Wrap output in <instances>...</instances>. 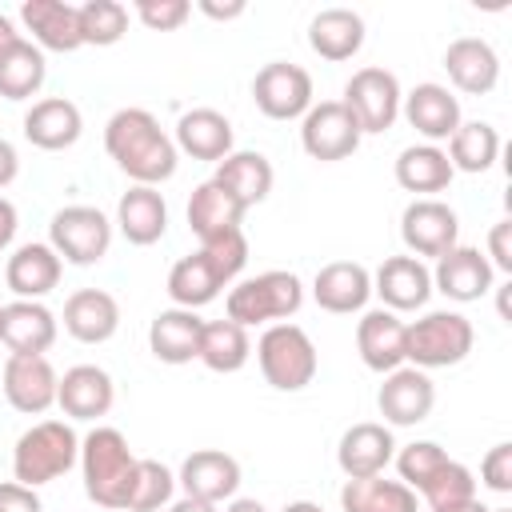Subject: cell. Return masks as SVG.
Here are the masks:
<instances>
[{
    "label": "cell",
    "mask_w": 512,
    "mask_h": 512,
    "mask_svg": "<svg viewBox=\"0 0 512 512\" xmlns=\"http://www.w3.org/2000/svg\"><path fill=\"white\" fill-rule=\"evenodd\" d=\"M220 288H224V276L216 272V264L200 248L180 256L172 264V272H168V296H172L176 308H192L196 312V308L212 304L220 296Z\"/></svg>",
    "instance_id": "obj_34"
},
{
    "label": "cell",
    "mask_w": 512,
    "mask_h": 512,
    "mask_svg": "<svg viewBox=\"0 0 512 512\" xmlns=\"http://www.w3.org/2000/svg\"><path fill=\"white\" fill-rule=\"evenodd\" d=\"M204 16H212V20H236V16H244L248 12V4L244 0H232V4H212V0H200L196 4Z\"/></svg>",
    "instance_id": "obj_50"
},
{
    "label": "cell",
    "mask_w": 512,
    "mask_h": 512,
    "mask_svg": "<svg viewBox=\"0 0 512 512\" xmlns=\"http://www.w3.org/2000/svg\"><path fill=\"white\" fill-rule=\"evenodd\" d=\"M280 512H324L320 504H312V500H292V504H284Z\"/></svg>",
    "instance_id": "obj_56"
},
{
    "label": "cell",
    "mask_w": 512,
    "mask_h": 512,
    "mask_svg": "<svg viewBox=\"0 0 512 512\" xmlns=\"http://www.w3.org/2000/svg\"><path fill=\"white\" fill-rule=\"evenodd\" d=\"M116 224H120L128 244L148 248L168 232V204H164V196L156 188L132 184L116 204Z\"/></svg>",
    "instance_id": "obj_30"
},
{
    "label": "cell",
    "mask_w": 512,
    "mask_h": 512,
    "mask_svg": "<svg viewBox=\"0 0 512 512\" xmlns=\"http://www.w3.org/2000/svg\"><path fill=\"white\" fill-rule=\"evenodd\" d=\"M60 272H64V260L56 256L52 244H40V240L20 244L4 264V280L16 292V300H44L60 284Z\"/></svg>",
    "instance_id": "obj_24"
},
{
    "label": "cell",
    "mask_w": 512,
    "mask_h": 512,
    "mask_svg": "<svg viewBox=\"0 0 512 512\" xmlns=\"http://www.w3.org/2000/svg\"><path fill=\"white\" fill-rule=\"evenodd\" d=\"M0 316H4V308H0Z\"/></svg>",
    "instance_id": "obj_58"
},
{
    "label": "cell",
    "mask_w": 512,
    "mask_h": 512,
    "mask_svg": "<svg viewBox=\"0 0 512 512\" xmlns=\"http://www.w3.org/2000/svg\"><path fill=\"white\" fill-rule=\"evenodd\" d=\"M176 152L192 160H224L232 152V120L216 108H192L176 120Z\"/></svg>",
    "instance_id": "obj_31"
},
{
    "label": "cell",
    "mask_w": 512,
    "mask_h": 512,
    "mask_svg": "<svg viewBox=\"0 0 512 512\" xmlns=\"http://www.w3.org/2000/svg\"><path fill=\"white\" fill-rule=\"evenodd\" d=\"M16 224H20V216H16V204L0 196V252L12 244V236H16Z\"/></svg>",
    "instance_id": "obj_51"
},
{
    "label": "cell",
    "mask_w": 512,
    "mask_h": 512,
    "mask_svg": "<svg viewBox=\"0 0 512 512\" xmlns=\"http://www.w3.org/2000/svg\"><path fill=\"white\" fill-rule=\"evenodd\" d=\"M340 512H420V496L400 480H384L380 472L364 480H344Z\"/></svg>",
    "instance_id": "obj_35"
},
{
    "label": "cell",
    "mask_w": 512,
    "mask_h": 512,
    "mask_svg": "<svg viewBox=\"0 0 512 512\" xmlns=\"http://www.w3.org/2000/svg\"><path fill=\"white\" fill-rule=\"evenodd\" d=\"M440 512H492V508H484V504L472 496V500H464V504H452V508H440Z\"/></svg>",
    "instance_id": "obj_55"
},
{
    "label": "cell",
    "mask_w": 512,
    "mask_h": 512,
    "mask_svg": "<svg viewBox=\"0 0 512 512\" xmlns=\"http://www.w3.org/2000/svg\"><path fill=\"white\" fill-rule=\"evenodd\" d=\"M476 344V328L464 312H424L416 324H408L404 332V360H412V368L428 372V368H452L460 364Z\"/></svg>",
    "instance_id": "obj_6"
},
{
    "label": "cell",
    "mask_w": 512,
    "mask_h": 512,
    "mask_svg": "<svg viewBox=\"0 0 512 512\" xmlns=\"http://www.w3.org/2000/svg\"><path fill=\"white\" fill-rule=\"evenodd\" d=\"M120 328V304L104 288H80L64 300V332L80 344H104Z\"/></svg>",
    "instance_id": "obj_25"
},
{
    "label": "cell",
    "mask_w": 512,
    "mask_h": 512,
    "mask_svg": "<svg viewBox=\"0 0 512 512\" xmlns=\"http://www.w3.org/2000/svg\"><path fill=\"white\" fill-rule=\"evenodd\" d=\"M56 316L44 300H12L4 304V316H0V340L8 344V352H20V356H44L52 344H56Z\"/></svg>",
    "instance_id": "obj_19"
},
{
    "label": "cell",
    "mask_w": 512,
    "mask_h": 512,
    "mask_svg": "<svg viewBox=\"0 0 512 512\" xmlns=\"http://www.w3.org/2000/svg\"><path fill=\"white\" fill-rule=\"evenodd\" d=\"M372 296V272L356 260H332L316 272L312 280V300L316 308L332 312V316H352L368 304Z\"/></svg>",
    "instance_id": "obj_18"
},
{
    "label": "cell",
    "mask_w": 512,
    "mask_h": 512,
    "mask_svg": "<svg viewBox=\"0 0 512 512\" xmlns=\"http://www.w3.org/2000/svg\"><path fill=\"white\" fill-rule=\"evenodd\" d=\"M80 460V436L72 432L68 420H40L28 432H20L12 448V480L40 488L64 476Z\"/></svg>",
    "instance_id": "obj_3"
},
{
    "label": "cell",
    "mask_w": 512,
    "mask_h": 512,
    "mask_svg": "<svg viewBox=\"0 0 512 512\" xmlns=\"http://www.w3.org/2000/svg\"><path fill=\"white\" fill-rule=\"evenodd\" d=\"M200 252L216 264L224 284H232L248 264V236H244V228H232V232H220L212 240H200Z\"/></svg>",
    "instance_id": "obj_44"
},
{
    "label": "cell",
    "mask_w": 512,
    "mask_h": 512,
    "mask_svg": "<svg viewBox=\"0 0 512 512\" xmlns=\"http://www.w3.org/2000/svg\"><path fill=\"white\" fill-rule=\"evenodd\" d=\"M396 456V440H392V428L388 424H376V420H360L352 424L340 444H336V464L348 480H364V476H380Z\"/></svg>",
    "instance_id": "obj_16"
},
{
    "label": "cell",
    "mask_w": 512,
    "mask_h": 512,
    "mask_svg": "<svg viewBox=\"0 0 512 512\" xmlns=\"http://www.w3.org/2000/svg\"><path fill=\"white\" fill-rule=\"evenodd\" d=\"M204 320L192 308H164L148 324V348L160 364H188L200 352Z\"/></svg>",
    "instance_id": "obj_28"
},
{
    "label": "cell",
    "mask_w": 512,
    "mask_h": 512,
    "mask_svg": "<svg viewBox=\"0 0 512 512\" xmlns=\"http://www.w3.org/2000/svg\"><path fill=\"white\" fill-rule=\"evenodd\" d=\"M452 164L440 144H412L396 156V184L404 192H416V200H428L432 192H444L452 184Z\"/></svg>",
    "instance_id": "obj_32"
},
{
    "label": "cell",
    "mask_w": 512,
    "mask_h": 512,
    "mask_svg": "<svg viewBox=\"0 0 512 512\" xmlns=\"http://www.w3.org/2000/svg\"><path fill=\"white\" fill-rule=\"evenodd\" d=\"M492 512H508V508H492Z\"/></svg>",
    "instance_id": "obj_57"
},
{
    "label": "cell",
    "mask_w": 512,
    "mask_h": 512,
    "mask_svg": "<svg viewBox=\"0 0 512 512\" xmlns=\"http://www.w3.org/2000/svg\"><path fill=\"white\" fill-rule=\"evenodd\" d=\"M308 48L320 60H352L364 48V16L352 8H324L308 24Z\"/></svg>",
    "instance_id": "obj_29"
},
{
    "label": "cell",
    "mask_w": 512,
    "mask_h": 512,
    "mask_svg": "<svg viewBox=\"0 0 512 512\" xmlns=\"http://www.w3.org/2000/svg\"><path fill=\"white\" fill-rule=\"evenodd\" d=\"M80 132H84V116L64 96H44L24 112V140L40 152H64L80 140Z\"/></svg>",
    "instance_id": "obj_22"
},
{
    "label": "cell",
    "mask_w": 512,
    "mask_h": 512,
    "mask_svg": "<svg viewBox=\"0 0 512 512\" xmlns=\"http://www.w3.org/2000/svg\"><path fill=\"white\" fill-rule=\"evenodd\" d=\"M404 120L424 136V144H440L460 128V100L444 88V84H416L404 100H400Z\"/></svg>",
    "instance_id": "obj_21"
},
{
    "label": "cell",
    "mask_w": 512,
    "mask_h": 512,
    "mask_svg": "<svg viewBox=\"0 0 512 512\" xmlns=\"http://www.w3.org/2000/svg\"><path fill=\"white\" fill-rule=\"evenodd\" d=\"M172 492H176V476L160 460H136V480L124 512H156L172 500Z\"/></svg>",
    "instance_id": "obj_41"
},
{
    "label": "cell",
    "mask_w": 512,
    "mask_h": 512,
    "mask_svg": "<svg viewBox=\"0 0 512 512\" xmlns=\"http://www.w3.org/2000/svg\"><path fill=\"white\" fill-rule=\"evenodd\" d=\"M168 512H216V504H204V500H192V496H184V500H176Z\"/></svg>",
    "instance_id": "obj_54"
},
{
    "label": "cell",
    "mask_w": 512,
    "mask_h": 512,
    "mask_svg": "<svg viewBox=\"0 0 512 512\" xmlns=\"http://www.w3.org/2000/svg\"><path fill=\"white\" fill-rule=\"evenodd\" d=\"M16 40H20V32H16L12 16H4V12H0V56H4V52H8Z\"/></svg>",
    "instance_id": "obj_52"
},
{
    "label": "cell",
    "mask_w": 512,
    "mask_h": 512,
    "mask_svg": "<svg viewBox=\"0 0 512 512\" xmlns=\"http://www.w3.org/2000/svg\"><path fill=\"white\" fill-rule=\"evenodd\" d=\"M496 280V268L488 264V256L472 244H456L448 248L440 260H436V272H432V288L444 292L448 300L456 304H472L480 300Z\"/></svg>",
    "instance_id": "obj_15"
},
{
    "label": "cell",
    "mask_w": 512,
    "mask_h": 512,
    "mask_svg": "<svg viewBox=\"0 0 512 512\" xmlns=\"http://www.w3.org/2000/svg\"><path fill=\"white\" fill-rule=\"evenodd\" d=\"M396 472H400V484H408L412 492H420L440 468H444V460H448V452L436 444V440H412V444H404L396 456Z\"/></svg>",
    "instance_id": "obj_43"
},
{
    "label": "cell",
    "mask_w": 512,
    "mask_h": 512,
    "mask_svg": "<svg viewBox=\"0 0 512 512\" xmlns=\"http://www.w3.org/2000/svg\"><path fill=\"white\" fill-rule=\"evenodd\" d=\"M104 152L116 160V168L136 184H164L176 176L180 152L176 140L160 128V120L148 108H120L104 124Z\"/></svg>",
    "instance_id": "obj_1"
},
{
    "label": "cell",
    "mask_w": 512,
    "mask_h": 512,
    "mask_svg": "<svg viewBox=\"0 0 512 512\" xmlns=\"http://www.w3.org/2000/svg\"><path fill=\"white\" fill-rule=\"evenodd\" d=\"M244 212H248V208H244L228 188H220L216 180H204V184L192 192V200H188V228H192L200 240H212V236H220V232L240 228Z\"/></svg>",
    "instance_id": "obj_36"
},
{
    "label": "cell",
    "mask_w": 512,
    "mask_h": 512,
    "mask_svg": "<svg viewBox=\"0 0 512 512\" xmlns=\"http://www.w3.org/2000/svg\"><path fill=\"white\" fill-rule=\"evenodd\" d=\"M448 80L468 96H488L500 80V56L484 36H460L444 48Z\"/></svg>",
    "instance_id": "obj_23"
},
{
    "label": "cell",
    "mask_w": 512,
    "mask_h": 512,
    "mask_svg": "<svg viewBox=\"0 0 512 512\" xmlns=\"http://www.w3.org/2000/svg\"><path fill=\"white\" fill-rule=\"evenodd\" d=\"M488 264L500 272H512V220H496L488 232Z\"/></svg>",
    "instance_id": "obj_47"
},
{
    "label": "cell",
    "mask_w": 512,
    "mask_h": 512,
    "mask_svg": "<svg viewBox=\"0 0 512 512\" xmlns=\"http://www.w3.org/2000/svg\"><path fill=\"white\" fill-rule=\"evenodd\" d=\"M360 136V124L340 100H320L300 116V148L320 164L348 160L360 148Z\"/></svg>",
    "instance_id": "obj_9"
},
{
    "label": "cell",
    "mask_w": 512,
    "mask_h": 512,
    "mask_svg": "<svg viewBox=\"0 0 512 512\" xmlns=\"http://www.w3.org/2000/svg\"><path fill=\"white\" fill-rule=\"evenodd\" d=\"M400 100H404L400 80H396L388 68L368 64V68H356V72L348 76L340 104L352 112V120H356L360 132L368 136V132H388V128L396 124Z\"/></svg>",
    "instance_id": "obj_8"
},
{
    "label": "cell",
    "mask_w": 512,
    "mask_h": 512,
    "mask_svg": "<svg viewBox=\"0 0 512 512\" xmlns=\"http://www.w3.org/2000/svg\"><path fill=\"white\" fill-rule=\"evenodd\" d=\"M48 244L56 248L60 260L88 268V264H100L108 256V248H112V224L92 204H68V208H60L52 216Z\"/></svg>",
    "instance_id": "obj_7"
},
{
    "label": "cell",
    "mask_w": 512,
    "mask_h": 512,
    "mask_svg": "<svg viewBox=\"0 0 512 512\" xmlns=\"http://www.w3.org/2000/svg\"><path fill=\"white\" fill-rule=\"evenodd\" d=\"M448 164L452 172H488L500 156V132L488 120H460V128L448 136Z\"/></svg>",
    "instance_id": "obj_37"
},
{
    "label": "cell",
    "mask_w": 512,
    "mask_h": 512,
    "mask_svg": "<svg viewBox=\"0 0 512 512\" xmlns=\"http://www.w3.org/2000/svg\"><path fill=\"white\" fill-rule=\"evenodd\" d=\"M116 400V384L96 364H76L56 384V404L68 420H100Z\"/></svg>",
    "instance_id": "obj_20"
},
{
    "label": "cell",
    "mask_w": 512,
    "mask_h": 512,
    "mask_svg": "<svg viewBox=\"0 0 512 512\" xmlns=\"http://www.w3.org/2000/svg\"><path fill=\"white\" fill-rule=\"evenodd\" d=\"M404 332L408 324L388 312V308H372L360 316L356 324V352L364 360V368L372 372H392L404 364Z\"/></svg>",
    "instance_id": "obj_26"
},
{
    "label": "cell",
    "mask_w": 512,
    "mask_h": 512,
    "mask_svg": "<svg viewBox=\"0 0 512 512\" xmlns=\"http://www.w3.org/2000/svg\"><path fill=\"white\" fill-rule=\"evenodd\" d=\"M0 512H44L36 488L20 484V480H4L0 484Z\"/></svg>",
    "instance_id": "obj_48"
},
{
    "label": "cell",
    "mask_w": 512,
    "mask_h": 512,
    "mask_svg": "<svg viewBox=\"0 0 512 512\" xmlns=\"http://www.w3.org/2000/svg\"><path fill=\"white\" fill-rule=\"evenodd\" d=\"M256 364H260V376L276 392H300L316 380L320 356H316L312 336L300 324L284 320V324H268L264 336L256 340Z\"/></svg>",
    "instance_id": "obj_5"
},
{
    "label": "cell",
    "mask_w": 512,
    "mask_h": 512,
    "mask_svg": "<svg viewBox=\"0 0 512 512\" xmlns=\"http://www.w3.org/2000/svg\"><path fill=\"white\" fill-rule=\"evenodd\" d=\"M220 188H228L244 208H256L260 200H268L272 192V164L264 152H228L220 164H216V176H212Z\"/></svg>",
    "instance_id": "obj_33"
},
{
    "label": "cell",
    "mask_w": 512,
    "mask_h": 512,
    "mask_svg": "<svg viewBox=\"0 0 512 512\" xmlns=\"http://www.w3.org/2000/svg\"><path fill=\"white\" fill-rule=\"evenodd\" d=\"M56 368L48 356H20V352H8L4 360V372H0V388H4V400L24 412V416H40L56 404Z\"/></svg>",
    "instance_id": "obj_12"
},
{
    "label": "cell",
    "mask_w": 512,
    "mask_h": 512,
    "mask_svg": "<svg viewBox=\"0 0 512 512\" xmlns=\"http://www.w3.org/2000/svg\"><path fill=\"white\" fill-rule=\"evenodd\" d=\"M400 240H404V248H408V256H444L448 248H456L460 244V220H456V212L444 204V200H436V196H428V200H412L408 208H404V216H400Z\"/></svg>",
    "instance_id": "obj_11"
},
{
    "label": "cell",
    "mask_w": 512,
    "mask_h": 512,
    "mask_svg": "<svg viewBox=\"0 0 512 512\" xmlns=\"http://www.w3.org/2000/svg\"><path fill=\"white\" fill-rule=\"evenodd\" d=\"M300 304H304V284L296 272H284V268L240 280L224 300L228 320L240 328H256V324H272V320L284 324L288 316L300 312Z\"/></svg>",
    "instance_id": "obj_4"
},
{
    "label": "cell",
    "mask_w": 512,
    "mask_h": 512,
    "mask_svg": "<svg viewBox=\"0 0 512 512\" xmlns=\"http://www.w3.org/2000/svg\"><path fill=\"white\" fill-rule=\"evenodd\" d=\"M176 484L184 488V496L204 500V504L232 500L240 488V460L220 452V448H196L192 456H184Z\"/></svg>",
    "instance_id": "obj_14"
},
{
    "label": "cell",
    "mask_w": 512,
    "mask_h": 512,
    "mask_svg": "<svg viewBox=\"0 0 512 512\" xmlns=\"http://www.w3.org/2000/svg\"><path fill=\"white\" fill-rule=\"evenodd\" d=\"M80 472H84V492L92 504L112 508V512L128 508V492L136 480V456L120 428L96 424L80 440Z\"/></svg>",
    "instance_id": "obj_2"
},
{
    "label": "cell",
    "mask_w": 512,
    "mask_h": 512,
    "mask_svg": "<svg viewBox=\"0 0 512 512\" xmlns=\"http://www.w3.org/2000/svg\"><path fill=\"white\" fill-rule=\"evenodd\" d=\"M480 480H484L492 492H500V496L512 492V444L488 448V456L480 460Z\"/></svg>",
    "instance_id": "obj_46"
},
{
    "label": "cell",
    "mask_w": 512,
    "mask_h": 512,
    "mask_svg": "<svg viewBox=\"0 0 512 512\" xmlns=\"http://www.w3.org/2000/svg\"><path fill=\"white\" fill-rule=\"evenodd\" d=\"M432 512H440V508H452V504H464V500H472L476 496V476L460 464V460H444V468L416 492Z\"/></svg>",
    "instance_id": "obj_42"
},
{
    "label": "cell",
    "mask_w": 512,
    "mask_h": 512,
    "mask_svg": "<svg viewBox=\"0 0 512 512\" xmlns=\"http://www.w3.org/2000/svg\"><path fill=\"white\" fill-rule=\"evenodd\" d=\"M20 20L32 32V44L44 52H76L80 44V16L76 4L64 0H24L20 4Z\"/></svg>",
    "instance_id": "obj_27"
},
{
    "label": "cell",
    "mask_w": 512,
    "mask_h": 512,
    "mask_svg": "<svg viewBox=\"0 0 512 512\" xmlns=\"http://www.w3.org/2000/svg\"><path fill=\"white\" fill-rule=\"evenodd\" d=\"M76 16H80V44L92 48H108L128 32V8L120 0H88L76 8Z\"/></svg>",
    "instance_id": "obj_40"
},
{
    "label": "cell",
    "mask_w": 512,
    "mask_h": 512,
    "mask_svg": "<svg viewBox=\"0 0 512 512\" xmlns=\"http://www.w3.org/2000/svg\"><path fill=\"white\" fill-rule=\"evenodd\" d=\"M432 404H436V388H432L428 372H420L412 364H400V368L384 372V384L376 392V408H380L384 424L412 428V424L428 420Z\"/></svg>",
    "instance_id": "obj_13"
},
{
    "label": "cell",
    "mask_w": 512,
    "mask_h": 512,
    "mask_svg": "<svg viewBox=\"0 0 512 512\" xmlns=\"http://www.w3.org/2000/svg\"><path fill=\"white\" fill-rule=\"evenodd\" d=\"M252 100L268 120H296L312 108V76L300 64L272 60L252 76Z\"/></svg>",
    "instance_id": "obj_10"
},
{
    "label": "cell",
    "mask_w": 512,
    "mask_h": 512,
    "mask_svg": "<svg viewBox=\"0 0 512 512\" xmlns=\"http://www.w3.org/2000/svg\"><path fill=\"white\" fill-rule=\"evenodd\" d=\"M44 76H48L44 52L32 40H24V36L0 56V96L4 100H28V96H36L44 88Z\"/></svg>",
    "instance_id": "obj_39"
},
{
    "label": "cell",
    "mask_w": 512,
    "mask_h": 512,
    "mask_svg": "<svg viewBox=\"0 0 512 512\" xmlns=\"http://www.w3.org/2000/svg\"><path fill=\"white\" fill-rule=\"evenodd\" d=\"M224 512H268V508H264L260 500H252V496H232Z\"/></svg>",
    "instance_id": "obj_53"
},
{
    "label": "cell",
    "mask_w": 512,
    "mask_h": 512,
    "mask_svg": "<svg viewBox=\"0 0 512 512\" xmlns=\"http://www.w3.org/2000/svg\"><path fill=\"white\" fill-rule=\"evenodd\" d=\"M252 356V340H248V328L232 324V320H204V332H200V352L196 360L212 372H240Z\"/></svg>",
    "instance_id": "obj_38"
},
{
    "label": "cell",
    "mask_w": 512,
    "mask_h": 512,
    "mask_svg": "<svg viewBox=\"0 0 512 512\" xmlns=\"http://www.w3.org/2000/svg\"><path fill=\"white\" fill-rule=\"evenodd\" d=\"M16 176H20V152L12 140L0 136V188H8Z\"/></svg>",
    "instance_id": "obj_49"
},
{
    "label": "cell",
    "mask_w": 512,
    "mask_h": 512,
    "mask_svg": "<svg viewBox=\"0 0 512 512\" xmlns=\"http://www.w3.org/2000/svg\"><path fill=\"white\" fill-rule=\"evenodd\" d=\"M136 20L152 32H176L188 16H192V4L188 0H136Z\"/></svg>",
    "instance_id": "obj_45"
},
{
    "label": "cell",
    "mask_w": 512,
    "mask_h": 512,
    "mask_svg": "<svg viewBox=\"0 0 512 512\" xmlns=\"http://www.w3.org/2000/svg\"><path fill=\"white\" fill-rule=\"evenodd\" d=\"M372 292L388 312H416L432 296V272L416 256H388L372 276Z\"/></svg>",
    "instance_id": "obj_17"
}]
</instances>
